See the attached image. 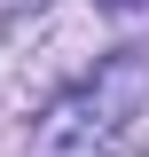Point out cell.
<instances>
[{"instance_id": "obj_1", "label": "cell", "mask_w": 149, "mask_h": 157, "mask_svg": "<svg viewBox=\"0 0 149 157\" xmlns=\"http://www.w3.org/2000/svg\"><path fill=\"white\" fill-rule=\"evenodd\" d=\"M126 86H149V71H141V63H110L94 86H78V94L47 118L39 149H47V157H86V149H102V141L118 134V110H133V102H118V110H110V94H126Z\"/></svg>"}, {"instance_id": "obj_2", "label": "cell", "mask_w": 149, "mask_h": 157, "mask_svg": "<svg viewBox=\"0 0 149 157\" xmlns=\"http://www.w3.org/2000/svg\"><path fill=\"white\" fill-rule=\"evenodd\" d=\"M102 8H110V16H141L149 0H102Z\"/></svg>"}]
</instances>
